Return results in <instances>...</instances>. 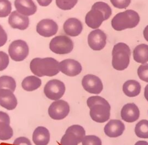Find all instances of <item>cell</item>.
Here are the masks:
<instances>
[{
	"label": "cell",
	"mask_w": 148,
	"mask_h": 145,
	"mask_svg": "<svg viewBox=\"0 0 148 145\" xmlns=\"http://www.w3.org/2000/svg\"><path fill=\"white\" fill-rule=\"evenodd\" d=\"M87 105L90 108L91 119L99 123L108 121L110 115V105L103 98L100 96H92L87 100Z\"/></svg>",
	"instance_id": "cell-1"
},
{
	"label": "cell",
	"mask_w": 148,
	"mask_h": 145,
	"mask_svg": "<svg viewBox=\"0 0 148 145\" xmlns=\"http://www.w3.org/2000/svg\"><path fill=\"white\" fill-rule=\"evenodd\" d=\"M112 13V9L108 3L101 1L97 2L86 14L85 23L90 28L98 29L103 21L110 17Z\"/></svg>",
	"instance_id": "cell-2"
},
{
	"label": "cell",
	"mask_w": 148,
	"mask_h": 145,
	"mask_svg": "<svg viewBox=\"0 0 148 145\" xmlns=\"http://www.w3.org/2000/svg\"><path fill=\"white\" fill-rule=\"evenodd\" d=\"M29 67L32 73L38 77H51L60 72L59 63L51 57L35 58L31 60Z\"/></svg>",
	"instance_id": "cell-3"
},
{
	"label": "cell",
	"mask_w": 148,
	"mask_h": 145,
	"mask_svg": "<svg viewBox=\"0 0 148 145\" xmlns=\"http://www.w3.org/2000/svg\"><path fill=\"white\" fill-rule=\"evenodd\" d=\"M139 21V14L134 10L128 9L116 14L111 21V25L114 30L123 31L136 27Z\"/></svg>",
	"instance_id": "cell-4"
},
{
	"label": "cell",
	"mask_w": 148,
	"mask_h": 145,
	"mask_svg": "<svg viewBox=\"0 0 148 145\" xmlns=\"http://www.w3.org/2000/svg\"><path fill=\"white\" fill-rule=\"evenodd\" d=\"M112 65L117 70H123L130 64L131 50L129 46L123 42L116 43L112 50Z\"/></svg>",
	"instance_id": "cell-5"
},
{
	"label": "cell",
	"mask_w": 148,
	"mask_h": 145,
	"mask_svg": "<svg viewBox=\"0 0 148 145\" xmlns=\"http://www.w3.org/2000/svg\"><path fill=\"white\" fill-rule=\"evenodd\" d=\"M49 48L51 51L57 54H66L71 53L73 49L72 39L65 35H59L53 38L50 43Z\"/></svg>",
	"instance_id": "cell-6"
},
{
	"label": "cell",
	"mask_w": 148,
	"mask_h": 145,
	"mask_svg": "<svg viewBox=\"0 0 148 145\" xmlns=\"http://www.w3.org/2000/svg\"><path fill=\"white\" fill-rule=\"evenodd\" d=\"M8 53L12 60L19 62L27 58L29 54V47L25 41L18 39L10 44Z\"/></svg>",
	"instance_id": "cell-7"
},
{
	"label": "cell",
	"mask_w": 148,
	"mask_h": 145,
	"mask_svg": "<svg viewBox=\"0 0 148 145\" xmlns=\"http://www.w3.org/2000/svg\"><path fill=\"white\" fill-rule=\"evenodd\" d=\"M43 91L47 98L58 101L64 95L65 86L62 81L57 79H52L45 84Z\"/></svg>",
	"instance_id": "cell-8"
},
{
	"label": "cell",
	"mask_w": 148,
	"mask_h": 145,
	"mask_svg": "<svg viewBox=\"0 0 148 145\" xmlns=\"http://www.w3.org/2000/svg\"><path fill=\"white\" fill-rule=\"evenodd\" d=\"M69 110V106L67 102L60 99L51 103L48 109V114L52 119L60 120L65 118Z\"/></svg>",
	"instance_id": "cell-9"
},
{
	"label": "cell",
	"mask_w": 148,
	"mask_h": 145,
	"mask_svg": "<svg viewBox=\"0 0 148 145\" xmlns=\"http://www.w3.org/2000/svg\"><path fill=\"white\" fill-rule=\"evenodd\" d=\"M107 36L105 33L99 29H95L88 35L87 41L90 47L95 51L103 49L106 44Z\"/></svg>",
	"instance_id": "cell-10"
},
{
	"label": "cell",
	"mask_w": 148,
	"mask_h": 145,
	"mask_svg": "<svg viewBox=\"0 0 148 145\" xmlns=\"http://www.w3.org/2000/svg\"><path fill=\"white\" fill-rule=\"evenodd\" d=\"M83 88L89 93L99 94L103 90V84L101 80L97 76L88 74L85 75L82 80Z\"/></svg>",
	"instance_id": "cell-11"
},
{
	"label": "cell",
	"mask_w": 148,
	"mask_h": 145,
	"mask_svg": "<svg viewBox=\"0 0 148 145\" xmlns=\"http://www.w3.org/2000/svg\"><path fill=\"white\" fill-rule=\"evenodd\" d=\"M57 24L51 19L46 18L40 20L36 25V32L44 37H51L58 31Z\"/></svg>",
	"instance_id": "cell-12"
},
{
	"label": "cell",
	"mask_w": 148,
	"mask_h": 145,
	"mask_svg": "<svg viewBox=\"0 0 148 145\" xmlns=\"http://www.w3.org/2000/svg\"><path fill=\"white\" fill-rule=\"evenodd\" d=\"M60 70L66 76L73 77L80 74L82 70L81 64L73 59H66L59 63Z\"/></svg>",
	"instance_id": "cell-13"
},
{
	"label": "cell",
	"mask_w": 148,
	"mask_h": 145,
	"mask_svg": "<svg viewBox=\"0 0 148 145\" xmlns=\"http://www.w3.org/2000/svg\"><path fill=\"white\" fill-rule=\"evenodd\" d=\"M0 105L9 110L16 107L17 101L13 91L6 88L0 89Z\"/></svg>",
	"instance_id": "cell-14"
},
{
	"label": "cell",
	"mask_w": 148,
	"mask_h": 145,
	"mask_svg": "<svg viewBox=\"0 0 148 145\" xmlns=\"http://www.w3.org/2000/svg\"><path fill=\"white\" fill-rule=\"evenodd\" d=\"M8 23L13 28L24 30L28 27L29 20L28 16L23 15L17 11H13L10 14Z\"/></svg>",
	"instance_id": "cell-15"
},
{
	"label": "cell",
	"mask_w": 148,
	"mask_h": 145,
	"mask_svg": "<svg viewBox=\"0 0 148 145\" xmlns=\"http://www.w3.org/2000/svg\"><path fill=\"white\" fill-rule=\"evenodd\" d=\"M140 112L138 106L134 103H128L123 106L121 110V117L127 122L136 121L139 117Z\"/></svg>",
	"instance_id": "cell-16"
},
{
	"label": "cell",
	"mask_w": 148,
	"mask_h": 145,
	"mask_svg": "<svg viewBox=\"0 0 148 145\" xmlns=\"http://www.w3.org/2000/svg\"><path fill=\"white\" fill-rule=\"evenodd\" d=\"M124 130L125 125L119 120H111L104 127L105 135L110 137H117L121 136Z\"/></svg>",
	"instance_id": "cell-17"
},
{
	"label": "cell",
	"mask_w": 148,
	"mask_h": 145,
	"mask_svg": "<svg viewBox=\"0 0 148 145\" xmlns=\"http://www.w3.org/2000/svg\"><path fill=\"white\" fill-rule=\"evenodd\" d=\"M13 132L10 126V117L3 111H0V140H7L13 136Z\"/></svg>",
	"instance_id": "cell-18"
},
{
	"label": "cell",
	"mask_w": 148,
	"mask_h": 145,
	"mask_svg": "<svg viewBox=\"0 0 148 145\" xmlns=\"http://www.w3.org/2000/svg\"><path fill=\"white\" fill-rule=\"evenodd\" d=\"M64 32L71 36H77L80 35L83 30L82 22L76 18L67 19L63 25Z\"/></svg>",
	"instance_id": "cell-19"
},
{
	"label": "cell",
	"mask_w": 148,
	"mask_h": 145,
	"mask_svg": "<svg viewBox=\"0 0 148 145\" xmlns=\"http://www.w3.org/2000/svg\"><path fill=\"white\" fill-rule=\"evenodd\" d=\"M14 6L20 14L28 16L35 14L37 7L32 0H15Z\"/></svg>",
	"instance_id": "cell-20"
},
{
	"label": "cell",
	"mask_w": 148,
	"mask_h": 145,
	"mask_svg": "<svg viewBox=\"0 0 148 145\" xmlns=\"http://www.w3.org/2000/svg\"><path fill=\"white\" fill-rule=\"evenodd\" d=\"M32 140L35 145H47L50 140L49 130L44 127H38L33 132Z\"/></svg>",
	"instance_id": "cell-21"
},
{
	"label": "cell",
	"mask_w": 148,
	"mask_h": 145,
	"mask_svg": "<svg viewBox=\"0 0 148 145\" xmlns=\"http://www.w3.org/2000/svg\"><path fill=\"white\" fill-rule=\"evenodd\" d=\"M141 90L140 83L135 80L126 81L123 85V91L125 95L129 97L138 96Z\"/></svg>",
	"instance_id": "cell-22"
},
{
	"label": "cell",
	"mask_w": 148,
	"mask_h": 145,
	"mask_svg": "<svg viewBox=\"0 0 148 145\" xmlns=\"http://www.w3.org/2000/svg\"><path fill=\"white\" fill-rule=\"evenodd\" d=\"M134 60L142 64L148 61V44H140L136 46L133 51Z\"/></svg>",
	"instance_id": "cell-23"
},
{
	"label": "cell",
	"mask_w": 148,
	"mask_h": 145,
	"mask_svg": "<svg viewBox=\"0 0 148 145\" xmlns=\"http://www.w3.org/2000/svg\"><path fill=\"white\" fill-rule=\"evenodd\" d=\"M42 84L41 80L35 76H29L24 78L21 83L23 88L27 91H32L38 88Z\"/></svg>",
	"instance_id": "cell-24"
},
{
	"label": "cell",
	"mask_w": 148,
	"mask_h": 145,
	"mask_svg": "<svg viewBox=\"0 0 148 145\" xmlns=\"http://www.w3.org/2000/svg\"><path fill=\"white\" fill-rule=\"evenodd\" d=\"M83 139L80 137L69 128H67L65 133L61 139L60 143L61 145H77Z\"/></svg>",
	"instance_id": "cell-25"
},
{
	"label": "cell",
	"mask_w": 148,
	"mask_h": 145,
	"mask_svg": "<svg viewBox=\"0 0 148 145\" xmlns=\"http://www.w3.org/2000/svg\"><path fill=\"white\" fill-rule=\"evenodd\" d=\"M135 135L143 139L148 138V120H142L139 121L135 127Z\"/></svg>",
	"instance_id": "cell-26"
},
{
	"label": "cell",
	"mask_w": 148,
	"mask_h": 145,
	"mask_svg": "<svg viewBox=\"0 0 148 145\" xmlns=\"http://www.w3.org/2000/svg\"><path fill=\"white\" fill-rule=\"evenodd\" d=\"M16 87V83L15 80L12 77L6 75L0 77V89H9L12 91L14 92Z\"/></svg>",
	"instance_id": "cell-27"
},
{
	"label": "cell",
	"mask_w": 148,
	"mask_h": 145,
	"mask_svg": "<svg viewBox=\"0 0 148 145\" xmlns=\"http://www.w3.org/2000/svg\"><path fill=\"white\" fill-rule=\"evenodd\" d=\"M12 4L9 0H0V17H6L10 14Z\"/></svg>",
	"instance_id": "cell-28"
},
{
	"label": "cell",
	"mask_w": 148,
	"mask_h": 145,
	"mask_svg": "<svg viewBox=\"0 0 148 145\" xmlns=\"http://www.w3.org/2000/svg\"><path fill=\"white\" fill-rule=\"evenodd\" d=\"M78 0H56L58 8L64 10L72 9L77 3Z\"/></svg>",
	"instance_id": "cell-29"
},
{
	"label": "cell",
	"mask_w": 148,
	"mask_h": 145,
	"mask_svg": "<svg viewBox=\"0 0 148 145\" xmlns=\"http://www.w3.org/2000/svg\"><path fill=\"white\" fill-rule=\"evenodd\" d=\"M82 145H102V141L95 135H87L83 138Z\"/></svg>",
	"instance_id": "cell-30"
},
{
	"label": "cell",
	"mask_w": 148,
	"mask_h": 145,
	"mask_svg": "<svg viewBox=\"0 0 148 145\" xmlns=\"http://www.w3.org/2000/svg\"><path fill=\"white\" fill-rule=\"evenodd\" d=\"M137 73L140 80L148 83V64L140 65L138 68Z\"/></svg>",
	"instance_id": "cell-31"
},
{
	"label": "cell",
	"mask_w": 148,
	"mask_h": 145,
	"mask_svg": "<svg viewBox=\"0 0 148 145\" xmlns=\"http://www.w3.org/2000/svg\"><path fill=\"white\" fill-rule=\"evenodd\" d=\"M9 63V59L8 55L2 51H0V71L5 69Z\"/></svg>",
	"instance_id": "cell-32"
},
{
	"label": "cell",
	"mask_w": 148,
	"mask_h": 145,
	"mask_svg": "<svg viewBox=\"0 0 148 145\" xmlns=\"http://www.w3.org/2000/svg\"><path fill=\"white\" fill-rule=\"evenodd\" d=\"M111 3L116 8L125 9L130 4L131 0H110Z\"/></svg>",
	"instance_id": "cell-33"
},
{
	"label": "cell",
	"mask_w": 148,
	"mask_h": 145,
	"mask_svg": "<svg viewBox=\"0 0 148 145\" xmlns=\"http://www.w3.org/2000/svg\"><path fill=\"white\" fill-rule=\"evenodd\" d=\"M14 145H32L30 140L25 137H19L13 142Z\"/></svg>",
	"instance_id": "cell-34"
},
{
	"label": "cell",
	"mask_w": 148,
	"mask_h": 145,
	"mask_svg": "<svg viewBox=\"0 0 148 145\" xmlns=\"http://www.w3.org/2000/svg\"><path fill=\"white\" fill-rule=\"evenodd\" d=\"M8 40L7 34L0 25V47L3 46L6 43Z\"/></svg>",
	"instance_id": "cell-35"
},
{
	"label": "cell",
	"mask_w": 148,
	"mask_h": 145,
	"mask_svg": "<svg viewBox=\"0 0 148 145\" xmlns=\"http://www.w3.org/2000/svg\"><path fill=\"white\" fill-rule=\"evenodd\" d=\"M36 1L39 3V5L42 6H47L52 2V0H36Z\"/></svg>",
	"instance_id": "cell-36"
},
{
	"label": "cell",
	"mask_w": 148,
	"mask_h": 145,
	"mask_svg": "<svg viewBox=\"0 0 148 145\" xmlns=\"http://www.w3.org/2000/svg\"><path fill=\"white\" fill-rule=\"evenodd\" d=\"M143 34V36L145 38V40L148 42V25L147 26H146V27L145 28Z\"/></svg>",
	"instance_id": "cell-37"
},
{
	"label": "cell",
	"mask_w": 148,
	"mask_h": 145,
	"mask_svg": "<svg viewBox=\"0 0 148 145\" xmlns=\"http://www.w3.org/2000/svg\"><path fill=\"white\" fill-rule=\"evenodd\" d=\"M134 145H148V142L144 140H139Z\"/></svg>",
	"instance_id": "cell-38"
},
{
	"label": "cell",
	"mask_w": 148,
	"mask_h": 145,
	"mask_svg": "<svg viewBox=\"0 0 148 145\" xmlns=\"http://www.w3.org/2000/svg\"><path fill=\"white\" fill-rule=\"evenodd\" d=\"M144 96L145 99L148 101V84H147L145 88L144 91Z\"/></svg>",
	"instance_id": "cell-39"
}]
</instances>
